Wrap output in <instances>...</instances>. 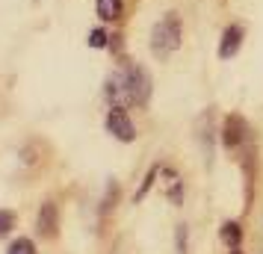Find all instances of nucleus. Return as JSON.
Masks as SVG:
<instances>
[{"label":"nucleus","instance_id":"obj_1","mask_svg":"<svg viewBox=\"0 0 263 254\" xmlns=\"http://www.w3.org/2000/svg\"><path fill=\"white\" fill-rule=\"evenodd\" d=\"M151 92H154L151 74H148V68L136 65V62L121 65L107 80V97L112 107H148Z\"/></svg>","mask_w":263,"mask_h":254},{"label":"nucleus","instance_id":"obj_2","mask_svg":"<svg viewBox=\"0 0 263 254\" xmlns=\"http://www.w3.org/2000/svg\"><path fill=\"white\" fill-rule=\"evenodd\" d=\"M183 45V21L178 12H166L151 27V53L157 60H166Z\"/></svg>","mask_w":263,"mask_h":254},{"label":"nucleus","instance_id":"obj_3","mask_svg":"<svg viewBox=\"0 0 263 254\" xmlns=\"http://www.w3.org/2000/svg\"><path fill=\"white\" fill-rule=\"evenodd\" d=\"M107 130L116 136L119 142H133V139H136V124H133V119L127 115V109L124 107H109Z\"/></svg>","mask_w":263,"mask_h":254},{"label":"nucleus","instance_id":"obj_4","mask_svg":"<svg viewBox=\"0 0 263 254\" xmlns=\"http://www.w3.org/2000/svg\"><path fill=\"white\" fill-rule=\"evenodd\" d=\"M242 42H246V27L242 24H228L222 30V38H219V48H216V56L222 62L234 60L239 50H242Z\"/></svg>","mask_w":263,"mask_h":254},{"label":"nucleus","instance_id":"obj_5","mask_svg":"<svg viewBox=\"0 0 263 254\" xmlns=\"http://www.w3.org/2000/svg\"><path fill=\"white\" fill-rule=\"evenodd\" d=\"M246 139H249V124L242 115L237 112H231L225 119V127H222V145L228 151H239V148L246 145Z\"/></svg>","mask_w":263,"mask_h":254},{"label":"nucleus","instance_id":"obj_6","mask_svg":"<svg viewBox=\"0 0 263 254\" xmlns=\"http://www.w3.org/2000/svg\"><path fill=\"white\" fill-rule=\"evenodd\" d=\"M36 230H39V237H45V240H53L60 233V207L53 201L42 204V210L36 216Z\"/></svg>","mask_w":263,"mask_h":254},{"label":"nucleus","instance_id":"obj_7","mask_svg":"<svg viewBox=\"0 0 263 254\" xmlns=\"http://www.w3.org/2000/svg\"><path fill=\"white\" fill-rule=\"evenodd\" d=\"M95 9L101 21H119L124 12V0H95Z\"/></svg>","mask_w":263,"mask_h":254},{"label":"nucleus","instance_id":"obj_8","mask_svg":"<svg viewBox=\"0 0 263 254\" xmlns=\"http://www.w3.org/2000/svg\"><path fill=\"white\" fill-rule=\"evenodd\" d=\"M219 237H222V242H225L228 248H239L242 245V228H239V222H225L219 228Z\"/></svg>","mask_w":263,"mask_h":254},{"label":"nucleus","instance_id":"obj_9","mask_svg":"<svg viewBox=\"0 0 263 254\" xmlns=\"http://www.w3.org/2000/svg\"><path fill=\"white\" fill-rule=\"evenodd\" d=\"M6 254H36V242L30 240V237H18V240L9 242Z\"/></svg>","mask_w":263,"mask_h":254},{"label":"nucleus","instance_id":"obj_10","mask_svg":"<svg viewBox=\"0 0 263 254\" xmlns=\"http://www.w3.org/2000/svg\"><path fill=\"white\" fill-rule=\"evenodd\" d=\"M86 45H89V48H95V50L109 48V36H107V30H101V27H95V30L89 33V38H86Z\"/></svg>","mask_w":263,"mask_h":254},{"label":"nucleus","instance_id":"obj_11","mask_svg":"<svg viewBox=\"0 0 263 254\" xmlns=\"http://www.w3.org/2000/svg\"><path fill=\"white\" fill-rule=\"evenodd\" d=\"M157 174H160V166H154V169L148 171V178H145V183L139 186V189H136V195H133V201H136V204H139V201H142L145 195H148V189L154 186V178H157Z\"/></svg>","mask_w":263,"mask_h":254},{"label":"nucleus","instance_id":"obj_12","mask_svg":"<svg viewBox=\"0 0 263 254\" xmlns=\"http://www.w3.org/2000/svg\"><path fill=\"white\" fill-rule=\"evenodd\" d=\"M15 228V213L12 210H0V237H6Z\"/></svg>","mask_w":263,"mask_h":254},{"label":"nucleus","instance_id":"obj_13","mask_svg":"<svg viewBox=\"0 0 263 254\" xmlns=\"http://www.w3.org/2000/svg\"><path fill=\"white\" fill-rule=\"evenodd\" d=\"M178 254H186V225H178Z\"/></svg>","mask_w":263,"mask_h":254},{"label":"nucleus","instance_id":"obj_14","mask_svg":"<svg viewBox=\"0 0 263 254\" xmlns=\"http://www.w3.org/2000/svg\"><path fill=\"white\" fill-rule=\"evenodd\" d=\"M180 189H183V183L175 178V186H172V201H175V204H180Z\"/></svg>","mask_w":263,"mask_h":254},{"label":"nucleus","instance_id":"obj_15","mask_svg":"<svg viewBox=\"0 0 263 254\" xmlns=\"http://www.w3.org/2000/svg\"><path fill=\"white\" fill-rule=\"evenodd\" d=\"M231 254H239V248H231Z\"/></svg>","mask_w":263,"mask_h":254}]
</instances>
